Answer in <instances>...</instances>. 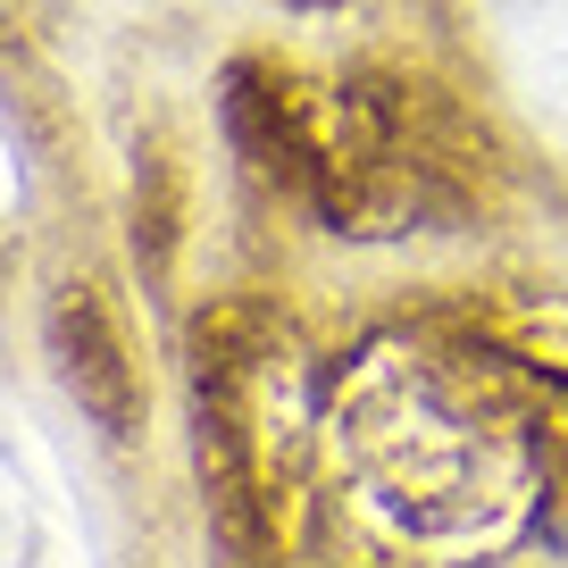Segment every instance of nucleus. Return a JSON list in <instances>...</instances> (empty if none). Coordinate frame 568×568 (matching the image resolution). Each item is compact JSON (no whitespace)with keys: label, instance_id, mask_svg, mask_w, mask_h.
<instances>
[{"label":"nucleus","instance_id":"obj_1","mask_svg":"<svg viewBox=\"0 0 568 568\" xmlns=\"http://www.w3.org/2000/svg\"><path fill=\"white\" fill-rule=\"evenodd\" d=\"M42 352H51V376L75 409H84L101 435H134L142 418V376L134 352H125V326L109 310V293L92 276L51 284V310H42Z\"/></svg>","mask_w":568,"mask_h":568},{"label":"nucleus","instance_id":"obj_2","mask_svg":"<svg viewBox=\"0 0 568 568\" xmlns=\"http://www.w3.org/2000/svg\"><path fill=\"white\" fill-rule=\"evenodd\" d=\"M518 42H527L535 101L568 118V0H518Z\"/></svg>","mask_w":568,"mask_h":568},{"label":"nucleus","instance_id":"obj_3","mask_svg":"<svg viewBox=\"0 0 568 568\" xmlns=\"http://www.w3.org/2000/svg\"><path fill=\"white\" fill-rule=\"evenodd\" d=\"M34 551H42L34 485H26V468L9 460V444H0V568H34Z\"/></svg>","mask_w":568,"mask_h":568},{"label":"nucleus","instance_id":"obj_4","mask_svg":"<svg viewBox=\"0 0 568 568\" xmlns=\"http://www.w3.org/2000/svg\"><path fill=\"white\" fill-rule=\"evenodd\" d=\"M18 193H26V176H18V142H9V118H0V217L18 210Z\"/></svg>","mask_w":568,"mask_h":568}]
</instances>
